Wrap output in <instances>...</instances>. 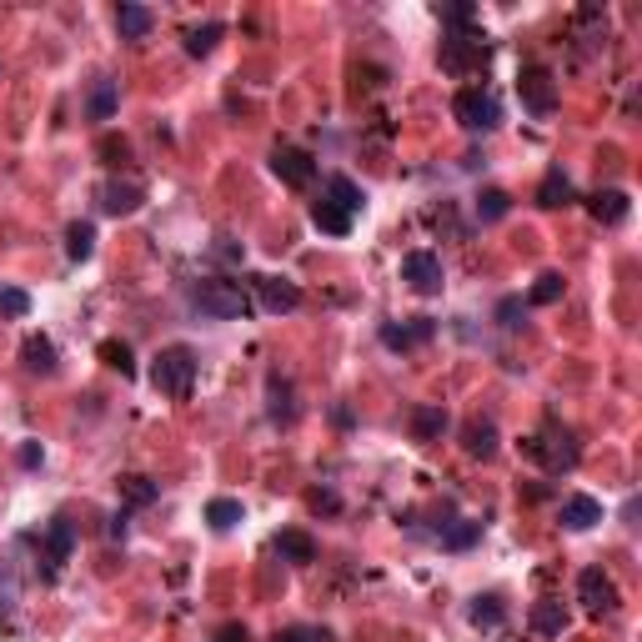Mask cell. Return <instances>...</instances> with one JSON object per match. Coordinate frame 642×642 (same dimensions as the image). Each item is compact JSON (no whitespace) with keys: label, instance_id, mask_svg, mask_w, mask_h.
Segmentation results:
<instances>
[{"label":"cell","instance_id":"6da1fadb","mask_svg":"<svg viewBox=\"0 0 642 642\" xmlns=\"http://www.w3.org/2000/svg\"><path fill=\"white\" fill-rule=\"evenodd\" d=\"M362 206H367L362 186H357L352 176H332L327 186H321V201H311V221L327 231V236H347V231L357 226Z\"/></svg>","mask_w":642,"mask_h":642},{"label":"cell","instance_id":"7a4b0ae2","mask_svg":"<svg viewBox=\"0 0 642 642\" xmlns=\"http://www.w3.org/2000/svg\"><path fill=\"white\" fill-rule=\"evenodd\" d=\"M522 452L542 467V472H552V477H562V472H572L577 462H582V447H577V432L572 427H562L557 417H547L527 442H522Z\"/></svg>","mask_w":642,"mask_h":642},{"label":"cell","instance_id":"3957f363","mask_svg":"<svg viewBox=\"0 0 642 642\" xmlns=\"http://www.w3.org/2000/svg\"><path fill=\"white\" fill-rule=\"evenodd\" d=\"M151 387L161 397H171V402H186L191 387H196V352L181 347V342L176 347H161L156 362H151Z\"/></svg>","mask_w":642,"mask_h":642},{"label":"cell","instance_id":"277c9868","mask_svg":"<svg viewBox=\"0 0 642 642\" xmlns=\"http://www.w3.org/2000/svg\"><path fill=\"white\" fill-rule=\"evenodd\" d=\"M191 306L201 311V316H216V321H236V316H246L251 311V296L241 291V281H201L196 291H191Z\"/></svg>","mask_w":642,"mask_h":642},{"label":"cell","instance_id":"5b68a950","mask_svg":"<svg viewBox=\"0 0 642 642\" xmlns=\"http://www.w3.org/2000/svg\"><path fill=\"white\" fill-rule=\"evenodd\" d=\"M452 116H457L462 131H497L502 126V106L487 86H462L452 96Z\"/></svg>","mask_w":642,"mask_h":642},{"label":"cell","instance_id":"8992f818","mask_svg":"<svg viewBox=\"0 0 642 642\" xmlns=\"http://www.w3.org/2000/svg\"><path fill=\"white\" fill-rule=\"evenodd\" d=\"M517 96H522V106H527L537 121H547V116L557 111V81H552V71H547V66H522Z\"/></svg>","mask_w":642,"mask_h":642},{"label":"cell","instance_id":"52a82bcc","mask_svg":"<svg viewBox=\"0 0 642 642\" xmlns=\"http://www.w3.org/2000/svg\"><path fill=\"white\" fill-rule=\"evenodd\" d=\"M71 547H76V527H71L66 517H56V522L41 532V562H36V572H41L46 582H56L61 567L71 562Z\"/></svg>","mask_w":642,"mask_h":642},{"label":"cell","instance_id":"ba28073f","mask_svg":"<svg viewBox=\"0 0 642 642\" xmlns=\"http://www.w3.org/2000/svg\"><path fill=\"white\" fill-rule=\"evenodd\" d=\"M492 56V46H487V36H447L442 41V71H452V76H467V71H477L482 61Z\"/></svg>","mask_w":642,"mask_h":642},{"label":"cell","instance_id":"9c48e42d","mask_svg":"<svg viewBox=\"0 0 642 642\" xmlns=\"http://www.w3.org/2000/svg\"><path fill=\"white\" fill-rule=\"evenodd\" d=\"M402 281H407L417 296H437L442 281H447L442 256H432V251H407V256H402Z\"/></svg>","mask_w":642,"mask_h":642},{"label":"cell","instance_id":"30bf717a","mask_svg":"<svg viewBox=\"0 0 642 642\" xmlns=\"http://www.w3.org/2000/svg\"><path fill=\"white\" fill-rule=\"evenodd\" d=\"M577 602L592 612V617H612L617 612V582L602 572V567H587L577 577Z\"/></svg>","mask_w":642,"mask_h":642},{"label":"cell","instance_id":"8fae6325","mask_svg":"<svg viewBox=\"0 0 642 642\" xmlns=\"http://www.w3.org/2000/svg\"><path fill=\"white\" fill-rule=\"evenodd\" d=\"M251 291H256L261 311H271V316H286V311L301 306V286L286 281V276H251Z\"/></svg>","mask_w":642,"mask_h":642},{"label":"cell","instance_id":"7c38bea8","mask_svg":"<svg viewBox=\"0 0 642 642\" xmlns=\"http://www.w3.org/2000/svg\"><path fill=\"white\" fill-rule=\"evenodd\" d=\"M271 171H276L286 186H296V191H301V186H311V181H316V156H311V151H301V146H276V151H271Z\"/></svg>","mask_w":642,"mask_h":642},{"label":"cell","instance_id":"4fadbf2b","mask_svg":"<svg viewBox=\"0 0 642 642\" xmlns=\"http://www.w3.org/2000/svg\"><path fill=\"white\" fill-rule=\"evenodd\" d=\"M432 337H437V321L432 316H407L402 327H397V321H387V327H382V347H392V352H412V347H422Z\"/></svg>","mask_w":642,"mask_h":642},{"label":"cell","instance_id":"5bb4252c","mask_svg":"<svg viewBox=\"0 0 642 642\" xmlns=\"http://www.w3.org/2000/svg\"><path fill=\"white\" fill-rule=\"evenodd\" d=\"M497 422L492 417H472L467 427H462V447H467V457H477V462H492L497 457Z\"/></svg>","mask_w":642,"mask_h":642},{"label":"cell","instance_id":"9a60e30c","mask_svg":"<svg viewBox=\"0 0 642 642\" xmlns=\"http://www.w3.org/2000/svg\"><path fill=\"white\" fill-rule=\"evenodd\" d=\"M141 201H146L141 181H106V186H101V211H106V216H131Z\"/></svg>","mask_w":642,"mask_h":642},{"label":"cell","instance_id":"2e32d148","mask_svg":"<svg viewBox=\"0 0 642 642\" xmlns=\"http://www.w3.org/2000/svg\"><path fill=\"white\" fill-rule=\"evenodd\" d=\"M587 211H592V221H602V226H622V221H627V211H632V201H627V191L607 186V191L587 196Z\"/></svg>","mask_w":642,"mask_h":642},{"label":"cell","instance_id":"e0dca14e","mask_svg":"<svg viewBox=\"0 0 642 642\" xmlns=\"http://www.w3.org/2000/svg\"><path fill=\"white\" fill-rule=\"evenodd\" d=\"M597 522H602V502H597V497H582V492H577V497L562 502V527H567V532H587V527H597Z\"/></svg>","mask_w":642,"mask_h":642},{"label":"cell","instance_id":"ac0fdd59","mask_svg":"<svg viewBox=\"0 0 642 642\" xmlns=\"http://www.w3.org/2000/svg\"><path fill=\"white\" fill-rule=\"evenodd\" d=\"M266 397H271V402H266L271 422H286V427H291V422H296V392H291V382L271 372V377H266Z\"/></svg>","mask_w":642,"mask_h":642},{"label":"cell","instance_id":"d6986e66","mask_svg":"<svg viewBox=\"0 0 642 642\" xmlns=\"http://www.w3.org/2000/svg\"><path fill=\"white\" fill-rule=\"evenodd\" d=\"M572 201H577L572 181H567L562 171H547L542 186H537V206H542V211H557V206H572Z\"/></svg>","mask_w":642,"mask_h":642},{"label":"cell","instance_id":"ffe728a7","mask_svg":"<svg viewBox=\"0 0 642 642\" xmlns=\"http://www.w3.org/2000/svg\"><path fill=\"white\" fill-rule=\"evenodd\" d=\"M467 617H472V627H482V632H497V627L507 622V607H502V597H497V592H482V597H472Z\"/></svg>","mask_w":642,"mask_h":642},{"label":"cell","instance_id":"44dd1931","mask_svg":"<svg viewBox=\"0 0 642 642\" xmlns=\"http://www.w3.org/2000/svg\"><path fill=\"white\" fill-rule=\"evenodd\" d=\"M527 622H532L537 637H562V632H567V607H562V602H537V607L527 612Z\"/></svg>","mask_w":642,"mask_h":642},{"label":"cell","instance_id":"7402d4cb","mask_svg":"<svg viewBox=\"0 0 642 642\" xmlns=\"http://www.w3.org/2000/svg\"><path fill=\"white\" fill-rule=\"evenodd\" d=\"M21 357H26V372H36V377H51V372H56V347H51V337H26Z\"/></svg>","mask_w":642,"mask_h":642},{"label":"cell","instance_id":"603a6c76","mask_svg":"<svg viewBox=\"0 0 642 642\" xmlns=\"http://www.w3.org/2000/svg\"><path fill=\"white\" fill-rule=\"evenodd\" d=\"M412 432H417V442H437V437L447 432V412H442L437 402H422V407L412 412Z\"/></svg>","mask_w":642,"mask_h":642},{"label":"cell","instance_id":"cb8c5ba5","mask_svg":"<svg viewBox=\"0 0 642 642\" xmlns=\"http://www.w3.org/2000/svg\"><path fill=\"white\" fill-rule=\"evenodd\" d=\"M116 31H121L126 41H146V36H151V11H146V6H121V11H116Z\"/></svg>","mask_w":642,"mask_h":642},{"label":"cell","instance_id":"d4e9b609","mask_svg":"<svg viewBox=\"0 0 642 642\" xmlns=\"http://www.w3.org/2000/svg\"><path fill=\"white\" fill-rule=\"evenodd\" d=\"M91 251H96V226L91 221H71L66 226V256L71 261H91Z\"/></svg>","mask_w":642,"mask_h":642},{"label":"cell","instance_id":"484cf974","mask_svg":"<svg viewBox=\"0 0 642 642\" xmlns=\"http://www.w3.org/2000/svg\"><path fill=\"white\" fill-rule=\"evenodd\" d=\"M286 562H316V542L306 537V532H276V542H271Z\"/></svg>","mask_w":642,"mask_h":642},{"label":"cell","instance_id":"4316f807","mask_svg":"<svg viewBox=\"0 0 642 642\" xmlns=\"http://www.w3.org/2000/svg\"><path fill=\"white\" fill-rule=\"evenodd\" d=\"M86 111H91V121H111V116H116V81H111V76H101V81L91 86V106H86Z\"/></svg>","mask_w":642,"mask_h":642},{"label":"cell","instance_id":"83f0119b","mask_svg":"<svg viewBox=\"0 0 642 642\" xmlns=\"http://www.w3.org/2000/svg\"><path fill=\"white\" fill-rule=\"evenodd\" d=\"M206 522H211V532H231V527L241 522V502H236V497H216V502H206Z\"/></svg>","mask_w":642,"mask_h":642},{"label":"cell","instance_id":"f1b7e54d","mask_svg":"<svg viewBox=\"0 0 642 642\" xmlns=\"http://www.w3.org/2000/svg\"><path fill=\"white\" fill-rule=\"evenodd\" d=\"M437 537H442V547H447V552H467V547L482 537V522H447Z\"/></svg>","mask_w":642,"mask_h":642},{"label":"cell","instance_id":"f546056e","mask_svg":"<svg viewBox=\"0 0 642 642\" xmlns=\"http://www.w3.org/2000/svg\"><path fill=\"white\" fill-rule=\"evenodd\" d=\"M216 41H221V26H216V21L191 26V31H186V56H196V61H201V56H211V51H216Z\"/></svg>","mask_w":642,"mask_h":642},{"label":"cell","instance_id":"4dcf8cb0","mask_svg":"<svg viewBox=\"0 0 642 642\" xmlns=\"http://www.w3.org/2000/svg\"><path fill=\"white\" fill-rule=\"evenodd\" d=\"M562 291H567L562 271H542V276H537V286L527 291V301H532V306H552V301H562Z\"/></svg>","mask_w":642,"mask_h":642},{"label":"cell","instance_id":"1f68e13d","mask_svg":"<svg viewBox=\"0 0 642 642\" xmlns=\"http://www.w3.org/2000/svg\"><path fill=\"white\" fill-rule=\"evenodd\" d=\"M156 492H161V487H156L151 477H141V472L121 477V497H126L131 507H151V502H156Z\"/></svg>","mask_w":642,"mask_h":642},{"label":"cell","instance_id":"d6a6232c","mask_svg":"<svg viewBox=\"0 0 642 642\" xmlns=\"http://www.w3.org/2000/svg\"><path fill=\"white\" fill-rule=\"evenodd\" d=\"M507 211H512V196H507V191H497V186H492V191H482V196H477V216H482V221H502Z\"/></svg>","mask_w":642,"mask_h":642},{"label":"cell","instance_id":"836d02e7","mask_svg":"<svg viewBox=\"0 0 642 642\" xmlns=\"http://www.w3.org/2000/svg\"><path fill=\"white\" fill-rule=\"evenodd\" d=\"M101 362L116 367L121 377H136V362H131V347L126 342H101Z\"/></svg>","mask_w":642,"mask_h":642},{"label":"cell","instance_id":"e575fe53","mask_svg":"<svg viewBox=\"0 0 642 642\" xmlns=\"http://www.w3.org/2000/svg\"><path fill=\"white\" fill-rule=\"evenodd\" d=\"M0 311H6V316H26L31 311V296L21 286H0Z\"/></svg>","mask_w":642,"mask_h":642},{"label":"cell","instance_id":"d590c367","mask_svg":"<svg viewBox=\"0 0 642 642\" xmlns=\"http://www.w3.org/2000/svg\"><path fill=\"white\" fill-rule=\"evenodd\" d=\"M101 156H106V166H126V161H131V146L116 141V136H106V141H101Z\"/></svg>","mask_w":642,"mask_h":642},{"label":"cell","instance_id":"8d00e7d4","mask_svg":"<svg viewBox=\"0 0 642 642\" xmlns=\"http://www.w3.org/2000/svg\"><path fill=\"white\" fill-rule=\"evenodd\" d=\"M276 642H327V632H316V627H286V632H276Z\"/></svg>","mask_w":642,"mask_h":642},{"label":"cell","instance_id":"74e56055","mask_svg":"<svg viewBox=\"0 0 642 642\" xmlns=\"http://www.w3.org/2000/svg\"><path fill=\"white\" fill-rule=\"evenodd\" d=\"M517 316H522V301H517V296H507V301L497 306V321H502V327H522Z\"/></svg>","mask_w":642,"mask_h":642},{"label":"cell","instance_id":"f35d334b","mask_svg":"<svg viewBox=\"0 0 642 642\" xmlns=\"http://www.w3.org/2000/svg\"><path fill=\"white\" fill-rule=\"evenodd\" d=\"M472 16H477L472 6H442V21H447V26H467Z\"/></svg>","mask_w":642,"mask_h":642},{"label":"cell","instance_id":"ab89813d","mask_svg":"<svg viewBox=\"0 0 642 642\" xmlns=\"http://www.w3.org/2000/svg\"><path fill=\"white\" fill-rule=\"evenodd\" d=\"M306 502H311V512H337V507H342V502H337L332 492H311Z\"/></svg>","mask_w":642,"mask_h":642},{"label":"cell","instance_id":"60d3db41","mask_svg":"<svg viewBox=\"0 0 642 642\" xmlns=\"http://www.w3.org/2000/svg\"><path fill=\"white\" fill-rule=\"evenodd\" d=\"M216 642H246V627H241V622H226V627L216 632Z\"/></svg>","mask_w":642,"mask_h":642},{"label":"cell","instance_id":"b9f144b4","mask_svg":"<svg viewBox=\"0 0 642 642\" xmlns=\"http://www.w3.org/2000/svg\"><path fill=\"white\" fill-rule=\"evenodd\" d=\"M21 462H26V467H36V462H41V447H36V442H31V447H21Z\"/></svg>","mask_w":642,"mask_h":642}]
</instances>
